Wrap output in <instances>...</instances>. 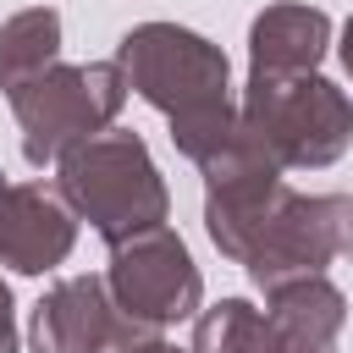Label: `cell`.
Instances as JSON below:
<instances>
[{
    "mask_svg": "<svg viewBox=\"0 0 353 353\" xmlns=\"http://www.w3.org/2000/svg\"><path fill=\"white\" fill-rule=\"evenodd\" d=\"M55 171H61L55 182H61V199L72 204V215L88 221L105 243L165 226L171 193H165V176H160V165L138 132L105 127L88 143L66 149L55 160Z\"/></svg>",
    "mask_w": 353,
    "mask_h": 353,
    "instance_id": "6da1fadb",
    "label": "cell"
},
{
    "mask_svg": "<svg viewBox=\"0 0 353 353\" xmlns=\"http://www.w3.org/2000/svg\"><path fill=\"white\" fill-rule=\"evenodd\" d=\"M243 127L270 149L281 171H320L336 165L353 143V105L347 94L320 77V72H292V77H248Z\"/></svg>",
    "mask_w": 353,
    "mask_h": 353,
    "instance_id": "7a4b0ae2",
    "label": "cell"
},
{
    "mask_svg": "<svg viewBox=\"0 0 353 353\" xmlns=\"http://www.w3.org/2000/svg\"><path fill=\"white\" fill-rule=\"evenodd\" d=\"M127 94H132V88H127V77H121L116 61H77V66L55 61V66H44L39 77L17 83L6 99H11V110H17L28 165L44 171V165H55L66 149H77V143H88L94 132H105V127L121 116Z\"/></svg>",
    "mask_w": 353,
    "mask_h": 353,
    "instance_id": "3957f363",
    "label": "cell"
},
{
    "mask_svg": "<svg viewBox=\"0 0 353 353\" xmlns=\"http://www.w3.org/2000/svg\"><path fill=\"white\" fill-rule=\"evenodd\" d=\"M110 61L121 66L127 88L143 105H154L165 121L193 116V110H215V105L232 99L226 50L210 44L193 28H176V22H138V28H127Z\"/></svg>",
    "mask_w": 353,
    "mask_h": 353,
    "instance_id": "277c9868",
    "label": "cell"
},
{
    "mask_svg": "<svg viewBox=\"0 0 353 353\" xmlns=\"http://www.w3.org/2000/svg\"><path fill=\"white\" fill-rule=\"evenodd\" d=\"M105 287L116 298V309L143 325V331H165L176 320H193L204 303V281L199 265L188 254V243L171 226H149L138 237L110 243V270Z\"/></svg>",
    "mask_w": 353,
    "mask_h": 353,
    "instance_id": "5b68a950",
    "label": "cell"
},
{
    "mask_svg": "<svg viewBox=\"0 0 353 353\" xmlns=\"http://www.w3.org/2000/svg\"><path fill=\"white\" fill-rule=\"evenodd\" d=\"M199 171H204V232L226 259L243 265L254 237L265 232L270 210L287 193L281 165L270 160V149L248 127H237L215 154L199 160Z\"/></svg>",
    "mask_w": 353,
    "mask_h": 353,
    "instance_id": "8992f818",
    "label": "cell"
},
{
    "mask_svg": "<svg viewBox=\"0 0 353 353\" xmlns=\"http://www.w3.org/2000/svg\"><path fill=\"white\" fill-rule=\"evenodd\" d=\"M353 254V199L347 193H281L265 232L254 237L243 270L265 292L287 276H325V265Z\"/></svg>",
    "mask_w": 353,
    "mask_h": 353,
    "instance_id": "52a82bcc",
    "label": "cell"
},
{
    "mask_svg": "<svg viewBox=\"0 0 353 353\" xmlns=\"http://www.w3.org/2000/svg\"><path fill=\"white\" fill-rule=\"evenodd\" d=\"M77 243V215L44 182H6L0 171V265L17 276H44L66 265Z\"/></svg>",
    "mask_w": 353,
    "mask_h": 353,
    "instance_id": "ba28073f",
    "label": "cell"
},
{
    "mask_svg": "<svg viewBox=\"0 0 353 353\" xmlns=\"http://www.w3.org/2000/svg\"><path fill=\"white\" fill-rule=\"evenodd\" d=\"M132 320L116 309L105 276H61L39 303L28 342L33 353H105Z\"/></svg>",
    "mask_w": 353,
    "mask_h": 353,
    "instance_id": "9c48e42d",
    "label": "cell"
},
{
    "mask_svg": "<svg viewBox=\"0 0 353 353\" xmlns=\"http://www.w3.org/2000/svg\"><path fill=\"white\" fill-rule=\"evenodd\" d=\"M265 320H270L265 353H336V336L347 325V298L325 276H287L265 287Z\"/></svg>",
    "mask_w": 353,
    "mask_h": 353,
    "instance_id": "30bf717a",
    "label": "cell"
},
{
    "mask_svg": "<svg viewBox=\"0 0 353 353\" xmlns=\"http://www.w3.org/2000/svg\"><path fill=\"white\" fill-rule=\"evenodd\" d=\"M331 50V17L320 6H265L248 28V77L314 72Z\"/></svg>",
    "mask_w": 353,
    "mask_h": 353,
    "instance_id": "8fae6325",
    "label": "cell"
},
{
    "mask_svg": "<svg viewBox=\"0 0 353 353\" xmlns=\"http://www.w3.org/2000/svg\"><path fill=\"white\" fill-rule=\"evenodd\" d=\"M55 61H61V11L28 6V11H17V17L0 22V88L6 94L17 83L39 77Z\"/></svg>",
    "mask_w": 353,
    "mask_h": 353,
    "instance_id": "7c38bea8",
    "label": "cell"
},
{
    "mask_svg": "<svg viewBox=\"0 0 353 353\" xmlns=\"http://www.w3.org/2000/svg\"><path fill=\"white\" fill-rule=\"evenodd\" d=\"M270 320L248 298H221L193 314V347L188 353H265Z\"/></svg>",
    "mask_w": 353,
    "mask_h": 353,
    "instance_id": "4fadbf2b",
    "label": "cell"
},
{
    "mask_svg": "<svg viewBox=\"0 0 353 353\" xmlns=\"http://www.w3.org/2000/svg\"><path fill=\"white\" fill-rule=\"evenodd\" d=\"M105 353H188V347H176V342H165L160 331H143V325H127Z\"/></svg>",
    "mask_w": 353,
    "mask_h": 353,
    "instance_id": "5bb4252c",
    "label": "cell"
},
{
    "mask_svg": "<svg viewBox=\"0 0 353 353\" xmlns=\"http://www.w3.org/2000/svg\"><path fill=\"white\" fill-rule=\"evenodd\" d=\"M0 353H17V320H11V287L0 281Z\"/></svg>",
    "mask_w": 353,
    "mask_h": 353,
    "instance_id": "9a60e30c",
    "label": "cell"
},
{
    "mask_svg": "<svg viewBox=\"0 0 353 353\" xmlns=\"http://www.w3.org/2000/svg\"><path fill=\"white\" fill-rule=\"evenodd\" d=\"M342 66H347V77H353V17H347V28H342Z\"/></svg>",
    "mask_w": 353,
    "mask_h": 353,
    "instance_id": "2e32d148",
    "label": "cell"
}]
</instances>
